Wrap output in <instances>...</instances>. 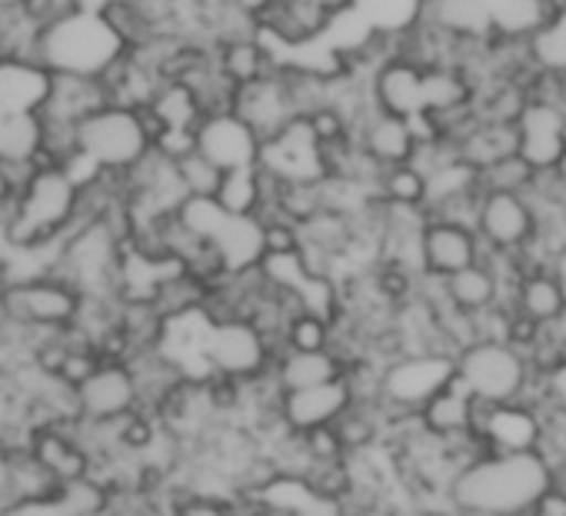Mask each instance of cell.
<instances>
[{
    "label": "cell",
    "mask_w": 566,
    "mask_h": 516,
    "mask_svg": "<svg viewBox=\"0 0 566 516\" xmlns=\"http://www.w3.org/2000/svg\"><path fill=\"white\" fill-rule=\"evenodd\" d=\"M54 74L31 57H0V114H41Z\"/></svg>",
    "instance_id": "d6986e66"
},
{
    "label": "cell",
    "mask_w": 566,
    "mask_h": 516,
    "mask_svg": "<svg viewBox=\"0 0 566 516\" xmlns=\"http://www.w3.org/2000/svg\"><path fill=\"white\" fill-rule=\"evenodd\" d=\"M457 380L483 403L530 400L536 390L533 364L506 340H476L457 354Z\"/></svg>",
    "instance_id": "3957f363"
},
{
    "label": "cell",
    "mask_w": 566,
    "mask_h": 516,
    "mask_svg": "<svg viewBox=\"0 0 566 516\" xmlns=\"http://www.w3.org/2000/svg\"><path fill=\"white\" fill-rule=\"evenodd\" d=\"M276 354H280V344L270 340L253 320H243V317L210 320V330L203 340L207 373L253 383V380L270 377Z\"/></svg>",
    "instance_id": "8992f818"
},
{
    "label": "cell",
    "mask_w": 566,
    "mask_h": 516,
    "mask_svg": "<svg viewBox=\"0 0 566 516\" xmlns=\"http://www.w3.org/2000/svg\"><path fill=\"white\" fill-rule=\"evenodd\" d=\"M334 427H337L347 453L350 456H360V453H374V446L384 440L387 417H384L380 403H354Z\"/></svg>",
    "instance_id": "4316f807"
},
{
    "label": "cell",
    "mask_w": 566,
    "mask_h": 516,
    "mask_svg": "<svg viewBox=\"0 0 566 516\" xmlns=\"http://www.w3.org/2000/svg\"><path fill=\"white\" fill-rule=\"evenodd\" d=\"M486 256V246L473 227L453 223V220H427L420 236V271L423 277L447 281Z\"/></svg>",
    "instance_id": "8fae6325"
},
{
    "label": "cell",
    "mask_w": 566,
    "mask_h": 516,
    "mask_svg": "<svg viewBox=\"0 0 566 516\" xmlns=\"http://www.w3.org/2000/svg\"><path fill=\"white\" fill-rule=\"evenodd\" d=\"M556 480H559V483H563V486H566V476H556Z\"/></svg>",
    "instance_id": "b9f144b4"
},
{
    "label": "cell",
    "mask_w": 566,
    "mask_h": 516,
    "mask_svg": "<svg viewBox=\"0 0 566 516\" xmlns=\"http://www.w3.org/2000/svg\"><path fill=\"white\" fill-rule=\"evenodd\" d=\"M460 160L473 170H483L510 154H520V127L516 124H493V120H480L453 144Z\"/></svg>",
    "instance_id": "d4e9b609"
},
{
    "label": "cell",
    "mask_w": 566,
    "mask_h": 516,
    "mask_svg": "<svg viewBox=\"0 0 566 516\" xmlns=\"http://www.w3.org/2000/svg\"><path fill=\"white\" fill-rule=\"evenodd\" d=\"M174 164H177V177H180L187 197H217L220 193L227 173L210 157H203L197 147L187 150L184 157H177Z\"/></svg>",
    "instance_id": "1f68e13d"
},
{
    "label": "cell",
    "mask_w": 566,
    "mask_h": 516,
    "mask_svg": "<svg viewBox=\"0 0 566 516\" xmlns=\"http://www.w3.org/2000/svg\"><path fill=\"white\" fill-rule=\"evenodd\" d=\"M513 307H516L520 314H526L530 320L543 324V327L556 324V320L566 314V294H563V287H559V281H556V274H553V267L530 271V274L516 284V291H513Z\"/></svg>",
    "instance_id": "484cf974"
},
{
    "label": "cell",
    "mask_w": 566,
    "mask_h": 516,
    "mask_svg": "<svg viewBox=\"0 0 566 516\" xmlns=\"http://www.w3.org/2000/svg\"><path fill=\"white\" fill-rule=\"evenodd\" d=\"M543 400H553V403L566 407V364H559L553 373L543 377Z\"/></svg>",
    "instance_id": "74e56055"
},
{
    "label": "cell",
    "mask_w": 566,
    "mask_h": 516,
    "mask_svg": "<svg viewBox=\"0 0 566 516\" xmlns=\"http://www.w3.org/2000/svg\"><path fill=\"white\" fill-rule=\"evenodd\" d=\"M227 4H230V8H237L240 14H247L250 21H256V24H260V21L270 14V8L276 4V0H227Z\"/></svg>",
    "instance_id": "f35d334b"
},
{
    "label": "cell",
    "mask_w": 566,
    "mask_h": 516,
    "mask_svg": "<svg viewBox=\"0 0 566 516\" xmlns=\"http://www.w3.org/2000/svg\"><path fill=\"white\" fill-rule=\"evenodd\" d=\"M443 294H447V301L457 310H463L470 317H480V314L500 307L503 301H513L506 284H503V277H500V271L486 261V256H483L480 264L447 277L443 281Z\"/></svg>",
    "instance_id": "603a6c76"
},
{
    "label": "cell",
    "mask_w": 566,
    "mask_h": 516,
    "mask_svg": "<svg viewBox=\"0 0 566 516\" xmlns=\"http://www.w3.org/2000/svg\"><path fill=\"white\" fill-rule=\"evenodd\" d=\"M473 436L483 453H536L543 436V410L530 400L483 403Z\"/></svg>",
    "instance_id": "30bf717a"
},
{
    "label": "cell",
    "mask_w": 566,
    "mask_h": 516,
    "mask_svg": "<svg viewBox=\"0 0 566 516\" xmlns=\"http://www.w3.org/2000/svg\"><path fill=\"white\" fill-rule=\"evenodd\" d=\"M81 307H84V294L54 274L18 281L4 291L8 320L31 330H64L77 324Z\"/></svg>",
    "instance_id": "52a82bcc"
},
{
    "label": "cell",
    "mask_w": 566,
    "mask_h": 516,
    "mask_svg": "<svg viewBox=\"0 0 566 516\" xmlns=\"http://www.w3.org/2000/svg\"><path fill=\"white\" fill-rule=\"evenodd\" d=\"M553 480L539 453H480L453 473L447 499L463 516H530Z\"/></svg>",
    "instance_id": "6da1fadb"
},
{
    "label": "cell",
    "mask_w": 566,
    "mask_h": 516,
    "mask_svg": "<svg viewBox=\"0 0 566 516\" xmlns=\"http://www.w3.org/2000/svg\"><path fill=\"white\" fill-rule=\"evenodd\" d=\"M476 183L483 193H530L536 183V167L523 154H510L476 170Z\"/></svg>",
    "instance_id": "f546056e"
},
{
    "label": "cell",
    "mask_w": 566,
    "mask_h": 516,
    "mask_svg": "<svg viewBox=\"0 0 566 516\" xmlns=\"http://www.w3.org/2000/svg\"><path fill=\"white\" fill-rule=\"evenodd\" d=\"M543 436H539V456L556 476H566V407L543 400Z\"/></svg>",
    "instance_id": "d6a6232c"
},
{
    "label": "cell",
    "mask_w": 566,
    "mask_h": 516,
    "mask_svg": "<svg viewBox=\"0 0 566 516\" xmlns=\"http://www.w3.org/2000/svg\"><path fill=\"white\" fill-rule=\"evenodd\" d=\"M18 197H21V187H18V180H14L11 167H8L4 160H0V227L8 223V217H11Z\"/></svg>",
    "instance_id": "8d00e7d4"
},
{
    "label": "cell",
    "mask_w": 566,
    "mask_h": 516,
    "mask_svg": "<svg viewBox=\"0 0 566 516\" xmlns=\"http://www.w3.org/2000/svg\"><path fill=\"white\" fill-rule=\"evenodd\" d=\"M539 230L536 207L526 193H483L476 233L490 253H520L533 246Z\"/></svg>",
    "instance_id": "ba28073f"
},
{
    "label": "cell",
    "mask_w": 566,
    "mask_h": 516,
    "mask_svg": "<svg viewBox=\"0 0 566 516\" xmlns=\"http://www.w3.org/2000/svg\"><path fill=\"white\" fill-rule=\"evenodd\" d=\"M280 347L287 350H334L337 347V320L314 314V310H294L283 324Z\"/></svg>",
    "instance_id": "83f0119b"
},
{
    "label": "cell",
    "mask_w": 566,
    "mask_h": 516,
    "mask_svg": "<svg viewBox=\"0 0 566 516\" xmlns=\"http://www.w3.org/2000/svg\"><path fill=\"white\" fill-rule=\"evenodd\" d=\"M107 87L101 77H84V74H54L51 94L44 101L41 117L44 120H64V124H84L91 114L107 107Z\"/></svg>",
    "instance_id": "7402d4cb"
},
{
    "label": "cell",
    "mask_w": 566,
    "mask_h": 516,
    "mask_svg": "<svg viewBox=\"0 0 566 516\" xmlns=\"http://www.w3.org/2000/svg\"><path fill=\"white\" fill-rule=\"evenodd\" d=\"M423 4H433V0H420V8H423Z\"/></svg>",
    "instance_id": "60d3db41"
},
{
    "label": "cell",
    "mask_w": 566,
    "mask_h": 516,
    "mask_svg": "<svg viewBox=\"0 0 566 516\" xmlns=\"http://www.w3.org/2000/svg\"><path fill=\"white\" fill-rule=\"evenodd\" d=\"M28 450L38 456V463L57 480V483H74L91 476L94 470V456L84 450V443L74 436V430L67 423H48V427H34Z\"/></svg>",
    "instance_id": "ac0fdd59"
},
{
    "label": "cell",
    "mask_w": 566,
    "mask_h": 516,
    "mask_svg": "<svg viewBox=\"0 0 566 516\" xmlns=\"http://www.w3.org/2000/svg\"><path fill=\"white\" fill-rule=\"evenodd\" d=\"M530 516H566V486H563L559 480H553V483L539 493V499L533 503Z\"/></svg>",
    "instance_id": "d590c367"
},
{
    "label": "cell",
    "mask_w": 566,
    "mask_h": 516,
    "mask_svg": "<svg viewBox=\"0 0 566 516\" xmlns=\"http://www.w3.org/2000/svg\"><path fill=\"white\" fill-rule=\"evenodd\" d=\"M127 44L114 34V28L94 8H77L38 38V61L51 74H84L104 77L120 57Z\"/></svg>",
    "instance_id": "7a4b0ae2"
},
{
    "label": "cell",
    "mask_w": 566,
    "mask_h": 516,
    "mask_svg": "<svg viewBox=\"0 0 566 516\" xmlns=\"http://www.w3.org/2000/svg\"><path fill=\"white\" fill-rule=\"evenodd\" d=\"M167 509L174 516H243L240 496H220V493H197L184 489L180 483L167 493Z\"/></svg>",
    "instance_id": "4dcf8cb0"
},
{
    "label": "cell",
    "mask_w": 566,
    "mask_h": 516,
    "mask_svg": "<svg viewBox=\"0 0 566 516\" xmlns=\"http://www.w3.org/2000/svg\"><path fill=\"white\" fill-rule=\"evenodd\" d=\"M377 200L394 203V207H427L430 177L417 164L387 167L377 180Z\"/></svg>",
    "instance_id": "f1b7e54d"
},
{
    "label": "cell",
    "mask_w": 566,
    "mask_h": 516,
    "mask_svg": "<svg viewBox=\"0 0 566 516\" xmlns=\"http://www.w3.org/2000/svg\"><path fill=\"white\" fill-rule=\"evenodd\" d=\"M457 380V354L410 350L390 360L380 373V410L387 427L403 417H417L440 390Z\"/></svg>",
    "instance_id": "277c9868"
},
{
    "label": "cell",
    "mask_w": 566,
    "mask_h": 516,
    "mask_svg": "<svg viewBox=\"0 0 566 516\" xmlns=\"http://www.w3.org/2000/svg\"><path fill=\"white\" fill-rule=\"evenodd\" d=\"M77 134L81 157H87L104 173H127L154 150V137L137 107L107 104L97 114H91L77 127Z\"/></svg>",
    "instance_id": "5b68a950"
},
{
    "label": "cell",
    "mask_w": 566,
    "mask_h": 516,
    "mask_svg": "<svg viewBox=\"0 0 566 516\" xmlns=\"http://www.w3.org/2000/svg\"><path fill=\"white\" fill-rule=\"evenodd\" d=\"M420 427L423 433L450 443V440H467L476 430V417H480V400L460 383L453 380L447 390H440L420 413Z\"/></svg>",
    "instance_id": "44dd1931"
},
{
    "label": "cell",
    "mask_w": 566,
    "mask_h": 516,
    "mask_svg": "<svg viewBox=\"0 0 566 516\" xmlns=\"http://www.w3.org/2000/svg\"><path fill=\"white\" fill-rule=\"evenodd\" d=\"M354 403L357 397L347 380H334L307 390H287L280 393V420L291 433H307L314 427L337 423Z\"/></svg>",
    "instance_id": "2e32d148"
},
{
    "label": "cell",
    "mask_w": 566,
    "mask_h": 516,
    "mask_svg": "<svg viewBox=\"0 0 566 516\" xmlns=\"http://www.w3.org/2000/svg\"><path fill=\"white\" fill-rule=\"evenodd\" d=\"M553 274H556V281H559V287H563V294H566V246L556 253V261H553Z\"/></svg>",
    "instance_id": "ab89813d"
},
{
    "label": "cell",
    "mask_w": 566,
    "mask_h": 516,
    "mask_svg": "<svg viewBox=\"0 0 566 516\" xmlns=\"http://www.w3.org/2000/svg\"><path fill=\"white\" fill-rule=\"evenodd\" d=\"M357 147L377 164V167H400V164H413L417 150L423 144L420 127L413 117H400V114H387V110H370L357 130Z\"/></svg>",
    "instance_id": "5bb4252c"
},
{
    "label": "cell",
    "mask_w": 566,
    "mask_h": 516,
    "mask_svg": "<svg viewBox=\"0 0 566 516\" xmlns=\"http://www.w3.org/2000/svg\"><path fill=\"white\" fill-rule=\"evenodd\" d=\"M301 440H304L307 453L314 456V463H337V460H350V453H347V446H344V440H340V433H337V427H334V423H327V427H314V430L301 433Z\"/></svg>",
    "instance_id": "e575fe53"
},
{
    "label": "cell",
    "mask_w": 566,
    "mask_h": 516,
    "mask_svg": "<svg viewBox=\"0 0 566 516\" xmlns=\"http://www.w3.org/2000/svg\"><path fill=\"white\" fill-rule=\"evenodd\" d=\"M233 110L263 137V144H270L273 137H280L291 124L304 120L297 104H294V94H291V84L283 77V67L276 74H270L266 81H256L250 87H240L237 91V101H233Z\"/></svg>",
    "instance_id": "4fadbf2b"
},
{
    "label": "cell",
    "mask_w": 566,
    "mask_h": 516,
    "mask_svg": "<svg viewBox=\"0 0 566 516\" xmlns=\"http://www.w3.org/2000/svg\"><path fill=\"white\" fill-rule=\"evenodd\" d=\"M516 127H520V154L536 167V173L556 170L563 164V154H566L563 104L530 101Z\"/></svg>",
    "instance_id": "e0dca14e"
},
{
    "label": "cell",
    "mask_w": 566,
    "mask_h": 516,
    "mask_svg": "<svg viewBox=\"0 0 566 516\" xmlns=\"http://www.w3.org/2000/svg\"><path fill=\"white\" fill-rule=\"evenodd\" d=\"M423 84H427V67L413 64L410 57H387L370 71L367 91L370 104L387 114L400 117H420L423 114Z\"/></svg>",
    "instance_id": "9a60e30c"
},
{
    "label": "cell",
    "mask_w": 566,
    "mask_h": 516,
    "mask_svg": "<svg viewBox=\"0 0 566 516\" xmlns=\"http://www.w3.org/2000/svg\"><path fill=\"white\" fill-rule=\"evenodd\" d=\"M193 144L203 157H210L223 173L247 170L263 164V137L237 114V110H213L203 114Z\"/></svg>",
    "instance_id": "9c48e42d"
},
{
    "label": "cell",
    "mask_w": 566,
    "mask_h": 516,
    "mask_svg": "<svg viewBox=\"0 0 566 516\" xmlns=\"http://www.w3.org/2000/svg\"><path fill=\"white\" fill-rule=\"evenodd\" d=\"M81 417L91 423H114L127 413L140 410V393L130 364L104 360L81 387H77Z\"/></svg>",
    "instance_id": "7c38bea8"
},
{
    "label": "cell",
    "mask_w": 566,
    "mask_h": 516,
    "mask_svg": "<svg viewBox=\"0 0 566 516\" xmlns=\"http://www.w3.org/2000/svg\"><path fill=\"white\" fill-rule=\"evenodd\" d=\"M263 246L266 253H301L304 250V230L301 223L287 217H263Z\"/></svg>",
    "instance_id": "836d02e7"
},
{
    "label": "cell",
    "mask_w": 566,
    "mask_h": 516,
    "mask_svg": "<svg viewBox=\"0 0 566 516\" xmlns=\"http://www.w3.org/2000/svg\"><path fill=\"white\" fill-rule=\"evenodd\" d=\"M344 373H347V357L340 350H287V347H280L270 370L280 393L334 383L344 380Z\"/></svg>",
    "instance_id": "ffe728a7"
},
{
    "label": "cell",
    "mask_w": 566,
    "mask_h": 516,
    "mask_svg": "<svg viewBox=\"0 0 566 516\" xmlns=\"http://www.w3.org/2000/svg\"><path fill=\"white\" fill-rule=\"evenodd\" d=\"M213 57H217L220 74H223L237 91H240V87H250V84H256V81H266L270 74L280 71V64H276V57L270 54L263 34L220 41V44H213Z\"/></svg>",
    "instance_id": "cb8c5ba5"
}]
</instances>
